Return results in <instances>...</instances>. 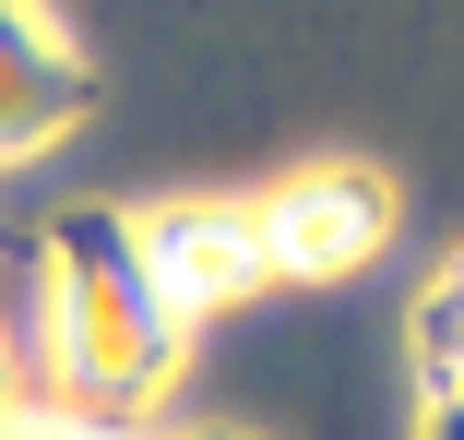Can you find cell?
<instances>
[{
  "mask_svg": "<svg viewBox=\"0 0 464 440\" xmlns=\"http://www.w3.org/2000/svg\"><path fill=\"white\" fill-rule=\"evenodd\" d=\"M429 440H464V381H440V405H429Z\"/></svg>",
  "mask_w": 464,
  "mask_h": 440,
  "instance_id": "8992f818",
  "label": "cell"
},
{
  "mask_svg": "<svg viewBox=\"0 0 464 440\" xmlns=\"http://www.w3.org/2000/svg\"><path fill=\"white\" fill-rule=\"evenodd\" d=\"M48 274H60V405L72 416H131L143 393H167L191 310L155 274L143 226H120L108 203H83L48 226Z\"/></svg>",
  "mask_w": 464,
  "mask_h": 440,
  "instance_id": "6da1fadb",
  "label": "cell"
},
{
  "mask_svg": "<svg viewBox=\"0 0 464 440\" xmlns=\"http://www.w3.org/2000/svg\"><path fill=\"white\" fill-rule=\"evenodd\" d=\"M143 250H155V274L179 286V310H227V298H250L274 274L250 203H167V215H143Z\"/></svg>",
  "mask_w": 464,
  "mask_h": 440,
  "instance_id": "277c9868",
  "label": "cell"
},
{
  "mask_svg": "<svg viewBox=\"0 0 464 440\" xmlns=\"http://www.w3.org/2000/svg\"><path fill=\"white\" fill-rule=\"evenodd\" d=\"M250 226H262V262H274V274L334 286V274H357V262H382L393 179H382V167H298V179H274L250 203Z\"/></svg>",
  "mask_w": 464,
  "mask_h": 440,
  "instance_id": "7a4b0ae2",
  "label": "cell"
},
{
  "mask_svg": "<svg viewBox=\"0 0 464 440\" xmlns=\"http://www.w3.org/2000/svg\"><path fill=\"white\" fill-rule=\"evenodd\" d=\"M0 440H60V428H0Z\"/></svg>",
  "mask_w": 464,
  "mask_h": 440,
  "instance_id": "52a82bcc",
  "label": "cell"
},
{
  "mask_svg": "<svg viewBox=\"0 0 464 440\" xmlns=\"http://www.w3.org/2000/svg\"><path fill=\"white\" fill-rule=\"evenodd\" d=\"M83 108H96V72H83V48L36 13V0H0V167L48 155Z\"/></svg>",
  "mask_w": 464,
  "mask_h": 440,
  "instance_id": "3957f363",
  "label": "cell"
},
{
  "mask_svg": "<svg viewBox=\"0 0 464 440\" xmlns=\"http://www.w3.org/2000/svg\"><path fill=\"white\" fill-rule=\"evenodd\" d=\"M417 358L440 369V381H464V262L429 286V310H417Z\"/></svg>",
  "mask_w": 464,
  "mask_h": 440,
  "instance_id": "5b68a950",
  "label": "cell"
}]
</instances>
